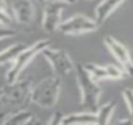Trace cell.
Segmentation results:
<instances>
[{
	"label": "cell",
	"instance_id": "obj_14",
	"mask_svg": "<svg viewBox=\"0 0 133 125\" xmlns=\"http://www.w3.org/2000/svg\"><path fill=\"white\" fill-rule=\"evenodd\" d=\"M26 47L27 46L22 42H16V43L11 44L7 48H5L4 50H1L0 51V65L12 63L16 58V56L20 54V51L25 49Z\"/></svg>",
	"mask_w": 133,
	"mask_h": 125
},
{
	"label": "cell",
	"instance_id": "obj_1",
	"mask_svg": "<svg viewBox=\"0 0 133 125\" xmlns=\"http://www.w3.org/2000/svg\"><path fill=\"white\" fill-rule=\"evenodd\" d=\"M33 81L23 78L0 87V123L30 102Z\"/></svg>",
	"mask_w": 133,
	"mask_h": 125
},
{
	"label": "cell",
	"instance_id": "obj_16",
	"mask_svg": "<svg viewBox=\"0 0 133 125\" xmlns=\"http://www.w3.org/2000/svg\"><path fill=\"white\" fill-rule=\"evenodd\" d=\"M123 98L124 101L126 102L127 108H129V111H130V116L133 118V89L132 88H126L123 90L122 93Z\"/></svg>",
	"mask_w": 133,
	"mask_h": 125
},
{
	"label": "cell",
	"instance_id": "obj_4",
	"mask_svg": "<svg viewBox=\"0 0 133 125\" xmlns=\"http://www.w3.org/2000/svg\"><path fill=\"white\" fill-rule=\"evenodd\" d=\"M49 46H51V42L49 40H39L35 43L22 49L20 51V54L16 56L15 60L12 62L11 68L7 70V74H6L7 83H13V82L18 81L20 78L21 74L23 73V70L29 65V63L39 54H41V51L44 48H47Z\"/></svg>",
	"mask_w": 133,
	"mask_h": 125
},
{
	"label": "cell",
	"instance_id": "obj_8",
	"mask_svg": "<svg viewBox=\"0 0 133 125\" xmlns=\"http://www.w3.org/2000/svg\"><path fill=\"white\" fill-rule=\"evenodd\" d=\"M104 43L111 51V54L116 57L118 63L122 65L123 70L126 73V75L133 77V60L129 49L111 35H106L104 37Z\"/></svg>",
	"mask_w": 133,
	"mask_h": 125
},
{
	"label": "cell",
	"instance_id": "obj_20",
	"mask_svg": "<svg viewBox=\"0 0 133 125\" xmlns=\"http://www.w3.org/2000/svg\"><path fill=\"white\" fill-rule=\"evenodd\" d=\"M0 8H2V9H7V11H9V8H8V4H7L6 0H0Z\"/></svg>",
	"mask_w": 133,
	"mask_h": 125
},
{
	"label": "cell",
	"instance_id": "obj_12",
	"mask_svg": "<svg viewBox=\"0 0 133 125\" xmlns=\"http://www.w3.org/2000/svg\"><path fill=\"white\" fill-rule=\"evenodd\" d=\"M40 123L33 112L25 109H20L14 114L9 115L7 118L1 122V124H18V125H26V124H37Z\"/></svg>",
	"mask_w": 133,
	"mask_h": 125
},
{
	"label": "cell",
	"instance_id": "obj_6",
	"mask_svg": "<svg viewBox=\"0 0 133 125\" xmlns=\"http://www.w3.org/2000/svg\"><path fill=\"white\" fill-rule=\"evenodd\" d=\"M41 54L50 64L54 74L60 77L68 75L69 73L72 71L74 67H75L69 54L63 49H54L49 46L44 48L41 51Z\"/></svg>",
	"mask_w": 133,
	"mask_h": 125
},
{
	"label": "cell",
	"instance_id": "obj_19",
	"mask_svg": "<svg viewBox=\"0 0 133 125\" xmlns=\"http://www.w3.org/2000/svg\"><path fill=\"white\" fill-rule=\"evenodd\" d=\"M119 124H133V118L130 116V118H125V119H120Z\"/></svg>",
	"mask_w": 133,
	"mask_h": 125
},
{
	"label": "cell",
	"instance_id": "obj_7",
	"mask_svg": "<svg viewBox=\"0 0 133 125\" xmlns=\"http://www.w3.org/2000/svg\"><path fill=\"white\" fill-rule=\"evenodd\" d=\"M43 4L42 28L47 33H54L57 30L60 23L62 22V12L68 4L60 0H48Z\"/></svg>",
	"mask_w": 133,
	"mask_h": 125
},
{
	"label": "cell",
	"instance_id": "obj_17",
	"mask_svg": "<svg viewBox=\"0 0 133 125\" xmlns=\"http://www.w3.org/2000/svg\"><path fill=\"white\" fill-rule=\"evenodd\" d=\"M16 36V32L12 28H8L6 26H0V41L5 39H11Z\"/></svg>",
	"mask_w": 133,
	"mask_h": 125
},
{
	"label": "cell",
	"instance_id": "obj_10",
	"mask_svg": "<svg viewBox=\"0 0 133 125\" xmlns=\"http://www.w3.org/2000/svg\"><path fill=\"white\" fill-rule=\"evenodd\" d=\"M11 13L20 25H29L34 19V5L32 0H11Z\"/></svg>",
	"mask_w": 133,
	"mask_h": 125
},
{
	"label": "cell",
	"instance_id": "obj_3",
	"mask_svg": "<svg viewBox=\"0 0 133 125\" xmlns=\"http://www.w3.org/2000/svg\"><path fill=\"white\" fill-rule=\"evenodd\" d=\"M76 78L81 91V107L97 110L99 97L102 95V88L98 82L90 75L82 63L76 64Z\"/></svg>",
	"mask_w": 133,
	"mask_h": 125
},
{
	"label": "cell",
	"instance_id": "obj_18",
	"mask_svg": "<svg viewBox=\"0 0 133 125\" xmlns=\"http://www.w3.org/2000/svg\"><path fill=\"white\" fill-rule=\"evenodd\" d=\"M63 116L64 115L60 111H55L53 115H51L50 119L48 121V124H53V125H56V124H62V119H63Z\"/></svg>",
	"mask_w": 133,
	"mask_h": 125
},
{
	"label": "cell",
	"instance_id": "obj_2",
	"mask_svg": "<svg viewBox=\"0 0 133 125\" xmlns=\"http://www.w3.org/2000/svg\"><path fill=\"white\" fill-rule=\"evenodd\" d=\"M61 85V78L57 75L44 77L36 84L32 85L30 102L43 109H51L58 101Z\"/></svg>",
	"mask_w": 133,
	"mask_h": 125
},
{
	"label": "cell",
	"instance_id": "obj_9",
	"mask_svg": "<svg viewBox=\"0 0 133 125\" xmlns=\"http://www.w3.org/2000/svg\"><path fill=\"white\" fill-rule=\"evenodd\" d=\"M84 67L97 82L104 80H122L126 76V73L123 70V68H119L115 64L102 65L89 62L84 64Z\"/></svg>",
	"mask_w": 133,
	"mask_h": 125
},
{
	"label": "cell",
	"instance_id": "obj_13",
	"mask_svg": "<svg viewBox=\"0 0 133 125\" xmlns=\"http://www.w3.org/2000/svg\"><path fill=\"white\" fill-rule=\"evenodd\" d=\"M62 124H97V117L94 112H75L64 115Z\"/></svg>",
	"mask_w": 133,
	"mask_h": 125
},
{
	"label": "cell",
	"instance_id": "obj_15",
	"mask_svg": "<svg viewBox=\"0 0 133 125\" xmlns=\"http://www.w3.org/2000/svg\"><path fill=\"white\" fill-rule=\"evenodd\" d=\"M116 107H117V102L116 101H110L109 103L104 104L103 107H101L96 112V117H97V124H109L111 121L112 114L115 111Z\"/></svg>",
	"mask_w": 133,
	"mask_h": 125
},
{
	"label": "cell",
	"instance_id": "obj_5",
	"mask_svg": "<svg viewBox=\"0 0 133 125\" xmlns=\"http://www.w3.org/2000/svg\"><path fill=\"white\" fill-rule=\"evenodd\" d=\"M99 25L95 19L88 18L83 14H76L71 18L62 21L57 30L64 35H82L87 33L96 32Z\"/></svg>",
	"mask_w": 133,
	"mask_h": 125
},
{
	"label": "cell",
	"instance_id": "obj_21",
	"mask_svg": "<svg viewBox=\"0 0 133 125\" xmlns=\"http://www.w3.org/2000/svg\"><path fill=\"white\" fill-rule=\"evenodd\" d=\"M40 2H44V1H48V0H39ZM60 1H63V2H65V4H68V5H71V4H75L76 2V0H60Z\"/></svg>",
	"mask_w": 133,
	"mask_h": 125
},
{
	"label": "cell",
	"instance_id": "obj_11",
	"mask_svg": "<svg viewBox=\"0 0 133 125\" xmlns=\"http://www.w3.org/2000/svg\"><path fill=\"white\" fill-rule=\"evenodd\" d=\"M126 0H102L96 7L95 20L98 25H102L120 5Z\"/></svg>",
	"mask_w": 133,
	"mask_h": 125
}]
</instances>
